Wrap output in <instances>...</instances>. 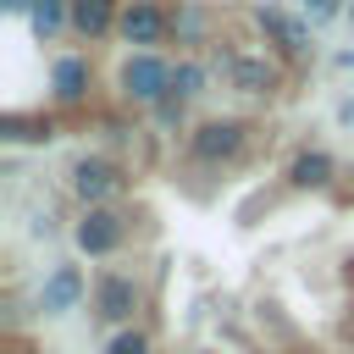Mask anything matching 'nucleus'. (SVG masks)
<instances>
[{
  "instance_id": "f3484780",
  "label": "nucleus",
  "mask_w": 354,
  "mask_h": 354,
  "mask_svg": "<svg viewBox=\"0 0 354 354\" xmlns=\"http://www.w3.org/2000/svg\"><path fill=\"white\" fill-rule=\"evenodd\" d=\"M105 354H155V337L144 326H122V332H111Z\"/></svg>"
},
{
  "instance_id": "5701e85b",
  "label": "nucleus",
  "mask_w": 354,
  "mask_h": 354,
  "mask_svg": "<svg viewBox=\"0 0 354 354\" xmlns=\"http://www.w3.org/2000/svg\"><path fill=\"white\" fill-rule=\"evenodd\" d=\"M348 282H354V266H348Z\"/></svg>"
},
{
  "instance_id": "aec40b11",
  "label": "nucleus",
  "mask_w": 354,
  "mask_h": 354,
  "mask_svg": "<svg viewBox=\"0 0 354 354\" xmlns=\"http://www.w3.org/2000/svg\"><path fill=\"white\" fill-rule=\"evenodd\" d=\"M337 122H348V127H354V100H343V105H337Z\"/></svg>"
},
{
  "instance_id": "423d86ee",
  "label": "nucleus",
  "mask_w": 354,
  "mask_h": 354,
  "mask_svg": "<svg viewBox=\"0 0 354 354\" xmlns=\"http://www.w3.org/2000/svg\"><path fill=\"white\" fill-rule=\"evenodd\" d=\"M116 39H122L127 50H160V44L171 39V6H166V0H122Z\"/></svg>"
},
{
  "instance_id": "9b49d317",
  "label": "nucleus",
  "mask_w": 354,
  "mask_h": 354,
  "mask_svg": "<svg viewBox=\"0 0 354 354\" xmlns=\"http://www.w3.org/2000/svg\"><path fill=\"white\" fill-rule=\"evenodd\" d=\"M116 17H122V0H72V33L83 44L116 39Z\"/></svg>"
},
{
  "instance_id": "6e6552de",
  "label": "nucleus",
  "mask_w": 354,
  "mask_h": 354,
  "mask_svg": "<svg viewBox=\"0 0 354 354\" xmlns=\"http://www.w3.org/2000/svg\"><path fill=\"white\" fill-rule=\"evenodd\" d=\"M88 94H94V61L88 55H55L50 61V100L61 105V111H77V105H88Z\"/></svg>"
},
{
  "instance_id": "9d476101",
  "label": "nucleus",
  "mask_w": 354,
  "mask_h": 354,
  "mask_svg": "<svg viewBox=\"0 0 354 354\" xmlns=\"http://www.w3.org/2000/svg\"><path fill=\"white\" fill-rule=\"evenodd\" d=\"M83 293H88V282H83L77 266H50L44 282H39V310L44 315H66V310H77Z\"/></svg>"
},
{
  "instance_id": "7ed1b4c3",
  "label": "nucleus",
  "mask_w": 354,
  "mask_h": 354,
  "mask_svg": "<svg viewBox=\"0 0 354 354\" xmlns=\"http://www.w3.org/2000/svg\"><path fill=\"white\" fill-rule=\"evenodd\" d=\"M171 72H177L171 55H160V50H127V61L116 66V94H122V105L155 111L160 100H171Z\"/></svg>"
},
{
  "instance_id": "412c9836",
  "label": "nucleus",
  "mask_w": 354,
  "mask_h": 354,
  "mask_svg": "<svg viewBox=\"0 0 354 354\" xmlns=\"http://www.w3.org/2000/svg\"><path fill=\"white\" fill-rule=\"evenodd\" d=\"M0 6H6V11H22V17L33 11V0H0Z\"/></svg>"
},
{
  "instance_id": "4be33fe9",
  "label": "nucleus",
  "mask_w": 354,
  "mask_h": 354,
  "mask_svg": "<svg viewBox=\"0 0 354 354\" xmlns=\"http://www.w3.org/2000/svg\"><path fill=\"white\" fill-rule=\"evenodd\" d=\"M348 28H354V0H348Z\"/></svg>"
},
{
  "instance_id": "6ab92c4d",
  "label": "nucleus",
  "mask_w": 354,
  "mask_h": 354,
  "mask_svg": "<svg viewBox=\"0 0 354 354\" xmlns=\"http://www.w3.org/2000/svg\"><path fill=\"white\" fill-rule=\"evenodd\" d=\"M183 105H188V100H177V94L160 100V105H155V122H160V127H177V122H183Z\"/></svg>"
},
{
  "instance_id": "f03ea898",
  "label": "nucleus",
  "mask_w": 354,
  "mask_h": 354,
  "mask_svg": "<svg viewBox=\"0 0 354 354\" xmlns=\"http://www.w3.org/2000/svg\"><path fill=\"white\" fill-rule=\"evenodd\" d=\"M210 66L238 88V94H249V100H271V94H282V83H288V66H282V55L277 50H210Z\"/></svg>"
},
{
  "instance_id": "1a4fd4ad",
  "label": "nucleus",
  "mask_w": 354,
  "mask_h": 354,
  "mask_svg": "<svg viewBox=\"0 0 354 354\" xmlns=\"http://www.w3.org/2000/svg\"><path fill=\"white\" fill-rule=\"evenodd\" d=\"M249 17H254V28L271 39V50H277V55H293V61H299V55H310V22L288 17L282 6H254Z\"/></svg>"
},
{
  "instance_id": "4468645a",
  "label": "nucleus",
  "mask_w": 354,
  "mask_h": 354,
  "mask_svg": "<svg viewBox=\"0 0 354 354\" xmlns=\"http://www.w3.org/2000/svg\"><path fill=\"white\" fill-rule=\"evenodd\" d=\"M28 22H33V33H39L44 44H50V39L72 33V0H33Z\"/></svg>"
},
{
  "instance_id": "f8f14e48",
  "label": "nucleus",
  "mask_w": 354,
  "mask_h": 354,
  "mask_svg": "<svg viewBox=\"0 0 354 354\" xmlns=\"http://www.w3.org/2000/svg\"><path fill=\"white\" fill-rule=\"evenodd\" d=\"M55 127L61 122L50 111H11V116H0V144H50Z\"/></svg>"
},
{
  "instance_id": "f257e3e1",
  "label": "nucleus",
  "mask_w": 354,
  "mask_h": 354,
  "mask_svg": "<svg viewBox=\"0 0 354 354\" xmlns=\"http://www.w3.org/2000/svg\"><path fill=\"white\" fill-rule=\"evenodd\" d=\"M254 144V122L243 116H205L199 127H188L183 138V155L188 166H205V171H221V166H238Z\"/></svg>"
},
{
  "instance_id": "dca6fc26",
  "label": "nucleus",
  "mask_w": 354,
  "mask_h": 354,
  "mask_svg": "<svg viewBox=\"0 0 354 354\" xmlns=\"http://www.w3.org/2000/svg\"><path fill=\"white\" fill-rule=\"evenodd\" d=\"M210 61H199V55H177V72H171V94L177 100H199L205 94V83H210Z\"/></svg>"
},
{
  "instance_id": "a211bd4d",
  "label": "nucleus",
  "mask_w": 354,
  "mask_h": 354,
  "mask_svg": "<svg viewBox=\"0 0 354 354\" xmlns=\"http://www.w3.org/2000/svg\"><path fill=\"white\" fill-rule=\"evenodd\" d=\"M332 17H348V0H304V22L310 28H321Z\"/></svg>"
},
{
  "instance_id": "20e7f679",
  "label": "nucleus",
  "mask_w": 354,
  "mask_h": 354,
  "mask_svg": "<svg viewBox=\"0 0 354 354\" xmlns=\"http://www.w3.org/2000/svg\"><path fill=\"white\" fill-rule=\"evenodd\" d=\"M127 183H133V171H127L122 160H111V155H100V149H88V155H77V160L66 166V188H72V199H83V210H100V205H116V199L127 194Z\"/></svg>"
},
{
  "instance_id": "0eeeda50",
  "label": "nucleus",
  "mask_w": 354,
  "mask_h": 354,
  "mask_svg": "<svg viewBox=\"0 0 354 354\" xmlns=\"http://www.w3.org/2000/svg\"><path fill=\"white\" fill-rule=\"evenodd\" d=\"M144 310V282L133 271H100L94 277V315L105 326H133V315Z\"/></svg>"
},
{
  "instance_id": "ddd939ff",
  "label": "nucleus",
  "mask_w": 354,
  "mask_h": 354,
  "mask_svg": "<svg viewBox=\"0 0 354 354\" xmlns=\"http://www.w3.org/2000/svg\"><path fill=\"white\" fill-rule=\"evenodd\" d=\"M332 177H337V160L326 149H299L288 160V188H332Z\"/></svg>"
},
{
  "instance_id": "2eb2a0df",
  "label": "nucleus",
  "mask_w": 354,
  "mask_h": 354,
  "mask_svg": "<svg viewBox=\"0 0 354 354\" xmlns=\"http://www.w3.org/2000/svg\"><path fill=\"white\" fill-rule=\"evenodd\" d=\"M205 33H210V11L205 6H171V39L183 50H199Z\"/></svg>"
},
{
  "instance_id": "39448f33",
  "label": "nucleus",
  "mask_w": 354,
  "mask_h": 354,
  "mask_svg": "<svg viewBox=\"0 0 354 354\" xmlns=\"http://www.w3.org/2000/svg\"><path fill=\"white\" fill-rule=\"evenodd\" d=\"M127 238H133V221H127L116 205L83 210V216L72 221V243H77V254H88V260H111V254H122Z\"/></svg>"
}]
</instances>
